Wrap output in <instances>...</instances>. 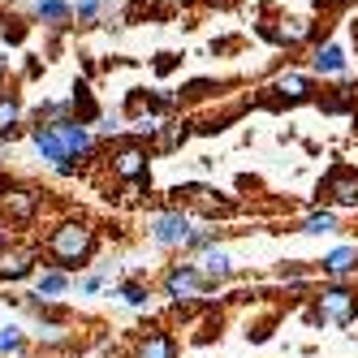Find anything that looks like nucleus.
Instances as JSON below:
<instances>
[{
	"mask_svg": "<svg viewBox=\"0 0 358 358\" xmlns=\"http://www.w3.org/2000/svg\"><path fill=\"white\" fill-rule=\"evenodd\" d=\"M320 5H345V0H320Z\"/></svg>",
	"mask_w": 358,
	"mask_h": 358,
	"instance_id": "5701e85b",
	"label": "nucleus"
},
{
	"mask_svg": "<svg viewBox=\"0 0 358 358\" xmlns=\"http://www.w3.org/2000/svg\"><path fill=\"white\" fill-rule=\"evenodd\" d=\"M315 69L320 73H341L345 69V52H341V48H320V52H315Z\"/></svg>",
	"mask_w": 358,
	"mask_h": 358,
	"instance_id": "2eb2a0df",
	"label": "nucleus"
},
{
	"mask_svg": "<svg viewBox=\"0 0 358 358\" xmlns=\"http://www.w3.org/2000/svg\"><path fill=\"white\" fill-rule=\"evenodd\" d=\"M134 358H177V345H173L169 332H147V337L138 341Z\"/></svg>",
	"mask_w": 358,
	"mask_h": 358,
	"instance_id": "1a4fd4ad",
	"label": "nucleus"
},
{
	"mask_svg": "<svg viewBox=\"0 0 358 358\" xmlns=\"http://www.w3.org/2000/svg\"><path fill=\"white\" fill-rule=\"evenodd\" d=\"M199 264H203V276H212V280H224L229 272H234V259H229L224 250H208Z\"/></svg>",
	"mask_w": 358,
	"mask_h": 358,
	"instance_id": "ddd939ff",
	"label": "nucleus"
},
{
	"mask_svg": "<svg viewBox=\"0 0 358 358\" xmlns=\"http://www.w3.org/2000/svg\"><path fill=\"white\" fill-rule=\"evenodd\" d=\"M65 289H69V276H65V272H43L39 285H35V298H57V294H65Z\"/></svg>",
	"mask_w": 358,
	"mask_h": 358,
	"instance_id": "4468645a",
	"label": "nucleus"
},
{
	"mask_svg": "<svg viewBox=\"0 0 358 358\" xmlns=\"http://www.w3.org/2000/svg\"><path fill=\"white\" fill-rule=\"evenodd\" d=\"M324 194L337 199V203H350V208H358V173H350V169H332V177L324 182Z\"/></svg>",
	"mask_w": 358,
	"mask_h": 358,
	"instance_id": "39448f33",
	"label": "nucleus"
},
{
	"mask_svg": "<svg viewBox=\"0 0 358 358\" xmlns=\"http://www.w3.org/2000/svg\"><path fill=\"white\" fill-rule=\"evenodd\" d=\"M199 285H203V272H199V268H173V272H169V280H164L169 298L190 294V289H199Z\"/></svg>",
	"mask_w": 358,
	"mask_h": 358,
	"instance_id": "9b49d317",
	"label": "nucleus"
},
{
	"mask_svg": "<svg viewBox=\"0 0 358 358\" xmlns=\"http://www.w3.org/2000/svg\"><path fill=\"white\" fill-rule=\"evenodd\" d=\"M52 130H57V138L65 143V151H69L73 160H78V151H91V134L83 130V125H73V121H57Z\"/></svg>",
	"mask_w": 358,
	"mask_h": 358,
	"instance_id": "6e6552de",
	"label": "nucleus"
},
{
	"mask_svg": "<svg viewBox=\"0 0 358 358\" xmlns=\"http://www.w3.org/2000/svg\"><path fill=\"white\" fill-rule=\"evenodd\" d=\"M121 298L130 302V306H143V302H147V289L138 285V280H130V285H121Z\"/></svg>",
	"mask_w": 358,
	"mask_h": 358,
	"instance_id": "412c9836",
	"label": "nucleus"
},
{
	"mask_svg": "<svg viewBox=\"0 0 358 358\" xmlns=\"http://www.w3.org/2000/svg\"><path fill=\"white\" fill-rule=\"evenodd\" d=\"M113 169H117V177H125V182H147V151H138V147L117 151Z\"/></svg>",
	"mask_w": 358,
	"mask_h": 358,
	"instance_id": "0eeeda50",
	"label": "nucleus"
},
{
	"mask_svg": "<svg viewBox=\"0 0 358 358\" xmlns=\"http://www.w3.org/2000/svg\"><path fill=\"white\" fill-rule=\"evenodd\" d=\"M0 350H22V328H0Z\"/></svg>",
	"mask_w": 358,
	"mask_h": 358,
	"instance_id": "4be33fe9",
	"label": "nucleus"
},
{
	"mask_svg": "<svg viewBox=\"0 0 358 358\" xmlns=\"http://www.w3.org/2000/svg\"><path fill=\"white\" fill-rule=\"evenodd\" d=\"M354 264H358V246H341V250H332L320 268L328 276H345V272H354Z\"/></svg>",
	"mask_w": 358,
	"mask_h": 358,
	"instance_id": "f8f14e48",
	"label": "nucleus"
},
{
	"mask_svg": "<svg viewBox=\"0 0 358 358\" xmlns=\"http://www.w3.org/2000/svg\"><path fill=\"white\" fill-rule=\"evenodd\" d=\"M276 91L285 95V99H306V95H311V83H306V78H298V73H285V78L276 83Z\"/></svg>",
	"mask_w": 358,
	"mask_h": 358,
	"instance_id": "dca6fc26",
	"label": "nucleus"
},
{
	"mask_svg": "<svg viewBox=\"0 0 358 358\" xmlns=\"http://www.w3.org/2000/svg\"><path fill=\"white\" fill-rule=\"evenodd\" d=\"M358 315V298L350 294V289H328V294H320V320H332V324H350Z\"/></svg>",
	"mask_w": 358,
	"mask_h": 358,
	"instance_id": "f03ea898",
	"label": "nucleus"
},
{
	"mask_svg": "<svg viewBox=\"0 0 358 358\" xmlns=\"http://www.w3.org/2000/svg\"><path fill=\"white\" fill-rule=\"evenodd\" d=\"M332 229H337V216L332 212H315V216L302 220V234H332Z\"/></svg>",
	"mask_w": 358,
	"mask_h": 358,
	"instance_id": "f3484780",
	"label": "nucleus"
},
{
	"mask_svg": "<svg viewBox=\"0 0 358 358\" xmlns=\"http://www.w3.org/2000/svg\"><path fill=\"white\" fill-rule=\"evenodd\" d=\"M73 108H78L87 121L95 117V99H91V91H87V87H78V91H73Z\"/></svg>",
	"mask_w": 358,
	"mask_h": 358,
	"instance_id": "aec40b11",
	"label": "nucleus"
},
{
	"mask_svg": "<svg viewBox=\"0 0 358 358\" xmlns=\"http://www.w3.org/2000/svg\"><path fill=\"white\" fill-rule=\"evenodd\" d=\"M48 250H52V259L73 268V264H83L87 255L95 250V234H91V224L83 220H69L61 229H52V238H48Z\"/></svg>",
	"mask_w": 358,
	"mask_h": 358,
	"instance_id": "f257e3e1",
	"label": "nucleus"
},
{
	"mask_svg": "<svg viewBox=\"0 0 358 358\" xmlns=\"http://www.w3.org/2000/svg\"><path fill=\"white\" fill-rule=\"evenodd\" d=\"M35 208H39V194H31V190H9V194H5V212H9V220H31Z\"/></svg>",
	"mask_w": 358,
	"mask_h": 358,
	"instance_id": "9d476101",
	"label": "nucleus"
},
{
	"mask_svg": "<svg viewBox=\"0 0 358 358\" xmlns=\"http://www.w3.org/2000/svg\"><path fill=\"white\" fill-rule=\"evenodd\" d=\"M31 138H35V147L43 151V160H52V164H57V173H73V156L65 151V143L57 138L52 125H39V130H35Z\"/></svg>",
	"mask_w": 358,
	"mask_h": 358,
	"instance_id": "20e7f679",
	"label": "nucleus"
},
{
	"mask_svg": "<svg viewBox=\"0 0 358 358\" xmlns=\"http://www.w3.org/2000/svg\"><path fill=\"white\" fill-rule=\"evenodd\" d=\"M151 238H156L160 246H190V238H194V229H190V220L186 216H156L151 220Z\"/></svg>",
	"mask_w": 358,
	"mask_h": 358,
	"instance_id": "7ed1b4c3",
	"label": "nucleus"
},
{
	"mask_svg": "<svg viewBox=\"0 0 358 358\" xmlns=\"http://www.w3.org/2000/svg\"><path fill=\"white\" fill-rule=\"evenodd\" d=\"M31 268H35L31 250H22V246H5V250H0V280H22V276H31Z\"/></svg>",
	"mask_w": 358,
	"mask_h": 358,
	"instance_id": "423d86ee",
	"label": "nucleus"
},
{
	"mask_svg": "<svg viewBox=\"0 0 358 358\" xmlns=\"http://www.w3.org/2000/svg\"><path fill=\"white\" fill-rule=\"evenodd\" d=\"M39 17H43V22H52V27H61V22L69 17L65 0H39Z\"/></svg>",
	"mask_w": 358,
	"mask_h": 358,
	"instance_id": "a211bd4d",
	"label": "nucleus"
},
{
	"mask_svg": "<svg viewBox=\"0 0 358 358\" xmlns=\"http://www.w3.org/2000/svg\"><path fill=\"white\" fill-rule=\"evenodd\" d=\"M13 121H17V99L5 95V99H0V134H9V138H13V134H17V130H13Z\"/></svg>",
	"mask_w": 358,
	"mask_h": 358,
	"instance_id": "6ab92c4d",
	"label": "nucleus"
}]
</instances>
